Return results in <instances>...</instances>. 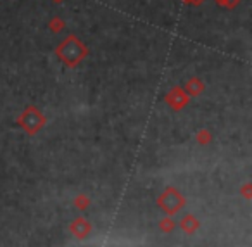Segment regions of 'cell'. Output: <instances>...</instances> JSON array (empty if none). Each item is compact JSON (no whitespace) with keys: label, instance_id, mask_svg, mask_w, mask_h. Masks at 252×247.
<instances>
[]
</instances>
